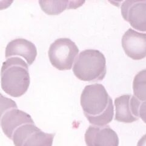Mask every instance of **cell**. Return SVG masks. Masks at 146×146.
<instances>
[{"instance_id":"5b68a950","label":"cell","mask_w":146,"mask_h":146,"mask_svg":"<svg viewBox=\"0 0 146 146\" xmlns=\"http://www.w3.org/2000/svg\"><path fill=\"white\" fill-rule=\"evenodd\" d=\"M55 134L47 133L35 125L24 124L18 128L12 136L15 146H52Z\"/></svg>"},{"instance_id":"5bb4252c","label":"cell","mask_w":146,"mask_h":146,"mask_svg":"<svg viewBox=\"0 0 146 146\" xmlns=\"http://www.w3.org/2000/svg\"><path fill=\"white\" fill-rule=\"evenodd\" d=\"M18 106L15 102L3 96L0 92V124L3 115L11 109L17 108Z\"/></svg>"},{"instance_id":"6da1fadb","label":"cell","mask_w":146,"mask_h":146,"mask_svg":"<svg viewBox=\"0 0 146 146\" xmlns=\"http://www.w3.org/2000/svg\"><path fill=\"white\" fill-rule=\"evenodd\" d=\"M80 102L84 114L91 124L105 126L112 121L113 101L102 84L86 86L81 95Z\"/></svg>"},{"instance_id":"7c38bea8","label":"cell","mask_w":146,"mask_h":146,"mask_svg":"<svg viewBox=\"0 0 146 146\" xmlns=\"http://www.w3.org/2000/svg\"><path fill=\"white\" fill-rule=\"evenodd\" d=\"M42 11L50 15H56L66 9H76L84 3V1H40Z\"/></svg>"},{"instance_id":"9c48e42d","label":"cell","mask_w":146,"mask_h":146,"mask_svg":"<svg viewBox=\"0 0 146 146\" xmlns=\"http://www.w3.org/2000/svg\"><path fill=\"white\" fill-rule=\"evenodd\" d=\"M121 42L125 54L133 60H141L146 57V33L129 28Z\"/></svg>"},{"instance_id":"8fae6325","label":"cell","mask_w":146,"mask_h":146,"mask_svg":"<svg viewBox=\"0 0 146 146\" xmlns=\"http://www.w3.org/2000/svg\"><path fill=\"white\" fill-rule=\"evenodd\" d=\"M21 56L25 58L29 65L35 62L37 56V50L34 44L24 38H17L10 42L6 48L5 57Z\"/></svg>"},{"instance_id":"277c9868","label":"cell","mask_w":146,"mask_h":146,"mask_svg":"<svg viewBox=\"0 0 146 146\" xmlns=\"http://www.w3.org/2000/svg\"><path fill=\"white\" fill-rule=\"evenodd\" d=\"M48 57L53 66L60 71L70 70L79 53L75 42L68 38H60L50 45Z\"/></svg>"},{"instance_id":"30bf717a","label":"cell","mask_w":146,"mask_h":146,"mask_svg":"<svg viewBox=\"0 0 146 146\" xmlns=\"http://www.w3.org/2000/svg\"><path fill=\"white\" fill-rule=\"evenodd\" d=\"M27 124H34L31 116L24 111L13 108L7 111L3 115L0 124L4 133L12 139L16 130Z\"/></svg>"},{"instance_id":"2e32d148","label":"cell","mask_w":146,"mask_h":146,"mask_svg":"<svg viewBox=\"0 0 146 146\" xmlns=\"http://www.w3.org/2000/svg\"><path fill=\"white\" fill-rule=\"evenodd\" d=\"M137 146H146V134L139 140Z\"/></svg>"},{"instance_id":"ba28073f","label":"cell","mask_w":146,"mask_h":146,"mask_svg":"<svg viewBox=\"0 0 146 146\" xmlns=\"http://www.w3.org/2000/svg\"><path fill=\"white\" fill-rule=\"evenodd\" d=\"M87 146H118L119 138L109 125H90L84 135Z\"/></svg>"},{"instance_id":"8992f818","label":"cell","mask_w":146,"mask_h":146,"mask_svg":"<svg viewBox=\"0 0 146 146\" xmlns=\"http://www.w3.org/2000/svg\"><path fill=\"white\" fill-rule=\"evenodd\" d=\"M141 102L135 96L124 94L115 100V120L124 123H132L139 119Z\"/></svg>"},{"instance_id":"7a4b0ae2","label":"cell","mask_w":146,"mask_h":146,"mask_svg":"<svg viewBox=\"0 0 146 146\" xmlns=\"http://www.w3.org/2000/svg\"><path fill=\"white\" fill-rule=\"evenodd\" d=\"M3 90L12 97H19L26 93L30 85L29 66L19 57H11L3 62L1 70Z\"/></svg>"},{"instance_id":"4fadbf2b","label":"cell","mask_w":146,"mask_h":146,"mask_svg":"<svg viewBox=\"0 0 146 146\" xmlns=\"http://www.w3.org/2000/svg\"><path fill=\"white\" fill-rule=\"evenodd\" d=\"M134 96L139 100L146 101V69L139 71L133 82Z\"/></svg>"},{"instance_id":"3957f363","label":"cell","mask_w":146,"mask_h":146,"mask_svg":"<svg viewBox=\"0 0 146 146\" xmlns=\"http://www.w3.org/2000/svg\"><path fill=\"white\" fill-rule=\"evenodd\" d=\"M73 72L78 79L86 82H98L106 75V59L101 52L86 50L76 58Z\"/></svg>"},{"instance_id":"52a82bcc","label":"cell","mask_w":146,"mask_h":146,"mask_svg":"<svg viewBox=\"0 0 146 146\" xmlns=\"http://www.w3.org/2000/svg\"><path fill=\"white\" fill-rule=\"evenodd\" d=\"M121 14L132 27L146 32V1L127 0L121 4Z\"/></svg>"},{"instance_id":"9a60e30c","label":"cell","mask_w":146,"mask_h":146,"mask_svg":"<svg viewBox=\"0 0 146 146\" xmlns=\"http://www.w3.org/2000/svg\"><path fill=\"white\" fill-rule=\"evenodd\" d=\"M139 117L146 124V101L143 102L141 104L139 111Z\"/></svg>"}]
</instances>
